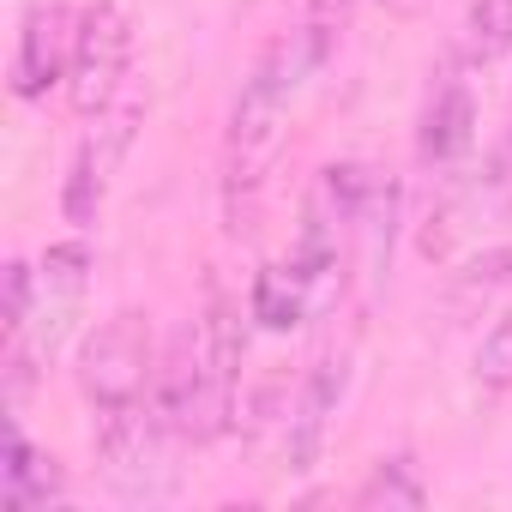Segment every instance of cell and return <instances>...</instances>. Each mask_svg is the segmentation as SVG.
<instances>
[{
    "instance_id": "obj_11",
    "label": "cell",
    "mask_w": 512,
    "mask_h": 512,
    "mask_svg": "<svg viewBox=\"0 0 512 512\" xmlns=\"http://www.w3.org/2000/svg\"><path fill=\"white\" fill-rule=\"evenodd\" d=\"M61 494H67L61 464L49 452H37L13 422L7 428V464H0V500H7V512H49Z\"/></svg>"
},
{
    "instance_id": "obj_18",
    "label": "cell",
    "mask_w": 512,
    "mask_h": 512,
    "mask_svg": "<svg viewBox=\"0 0 512 512\" xmlns=\"http://www.w3.org/2000/svg\"><path fill=\"white\" fill-rule=\"evenodd\" d=\"M500 284H512V247H494V253H482V260L458 278V302H482V296H494Z\"/></svg>"
},
{
    "instance_id": "obj_3",
    "label": "cell",
    "mask_w": 512,
    "mask_h": 512,
    "mask_svg": "<svg viewBox=\"0 0 512 512\" xmlns=\"http://www.w3.org/2000/svg\"><path fill=\"white\" fill-rule=\"evenodd\" d=\"M85 290H91V247L85 241H55L37 266V308H31V326L7 344V392L13 404L25 398L31 386V362H55L79 308H85Z\"/></svg>"
},
{
    "instance_id": "obj_9",
    "label": "cell",
    "mask_w": 512,
    "mask_h": 512,
    "mask_svg": "<svg viewBox=\"0 0 512 512\" xmlns=\"http://www.w3.org/2000/svg\"><path fill=\"white\" fill-rule=\"evenodd\" d=\"M344 386H350V356L332 350L308 368L302 392H296V410H290V440H284V464L290 470H314L320 446H326V428L344 404Z\"/></svg>"
},
{
    "instance_id": "obj_10",
    "label": "cell",
    "mask_w": 512,
    "mask_h": 512,
    "mask_svg": "<svg viewBox=\"0 0 512 512\" xmlns=\"http://www.w3.org/2000/svg\"><path fill=\"white\" fill-rule=\"evenodd\" d=\"M470 145H476V103H470V85H464V79H446V85H434V97H428V109H422L416 157L434 163V169H446V163H458Z\"/></svg>"
},
{
    "instance_id": "obj_12",
    "label": "cell",
    "mask_w": 512,
    "mask_h": 512,
    "mask_svg": "<svg viewBox=\"0 0 512 512\" xmlns=\"http://www.w3.org/2000/svg\"><path fill=\"white\" fill-rule=\"evenodd\" d=\"M308 314H320V296L308 290V278L284 260V266H266L253 278V320L266 332H296Z\"/></svg>"
},
{
    "instance_id": "obj_16",
    "label": "cell",
    "mask_w": 512,
    "mask_h": 512,
    "mask_svg": "<svg viewBox=\"0 0 512 512\" xmlns=\"http://www.w3.org/2000/svg\"><path fill=\"white\" fill-rule=\"evenodd\" d=\"M476 386L482 392H512V308L476 344Z\"/></svg>"
},
{
    "instance_id": "obj_4",
    "label": "cell",
    "mask_w": 512,
    "mask_h": 512,
    "mask_svg": "<svg viewBox=\"0 0 512 512\" xmlns=\"http://www.w3.org/2000/svg\"><path fill=\"white\" fill-rule=\"evenodd\" d=\"M157 338H151V320L139 308H121L109 314L85 344H79V392L97 404V410H121V404H139L157 392Z\"/></svg>"
},
{
    "instance_id": "obj_1",
    "label": "cell",
    "mask_w": 512,
    "mask_h": 512,
    "mask_svg": "<svg viewBox=\"0 0 512 512\" xmlns=\"http://www.w3.org/2000/svg\"><path fill=\"white\" fill-rule=\"evenodd\" d=\"M326 49H332L326 25L284 31L278 43H266V55L253 61V73L241 79L235 109H229V139H223V205H229V229L253 223V205H260V193H266V169H272V157L284 145L290 103L308 85V73L326 61Z\"/></svg>"
},
{
    "instance_id": "obj_14",
    "label": "cell",
    "mask_w": 512,
    "mask_h": 512,
    "mask_svg": "<svg viewBox=\"0 0 512 512\" xmlns=\"http://www.w3.org/2000/svg\"><path fill=\"white\" fill-rule=\"evenodd\" d=\"M356 506L362 512H416V506H428V482L416 476V458H380L374 470H368V482L356 488Z\"/></svg>"
},
{
    "instance_id": "obj_8",
    "label": "cell",
    "mask_w": 512,
    "mask_h": 512,
    "mask_svg": "<svg viewBox=\"0 0 512 512\" xmlns=\"http://www.w3.org/2000/svg\"><path fill=\"white\" fill-rule=\"evenodd\" d=\"M73 37H79V19L67 13V0H31L25 7L19 43H13V73H7L19 103H43L55 85H67Z\"/></svg>"
},
{
    "instance_id": "obj_17",
    "label": "cell",
    "mask_w": 512,
    "mask_h": 512,
    "mask_svg": "<svg viewBox=\"0 0 512 512\" xmlns=\"http://www.w3.org/2000/svg\"><path fill=\"white\" fill-rule=\"evenodd\" d=\"M31 308H37V266L7 260V302H0V332H7V344L31 326Z\"/></svg>"
},
{
    "instance_id": "obj_7",
    "label": "cell",
    "mask_w": 512,
    "mask_h": 512,
    "mask_svg": "<svg viewBox=\"0 0 512 512\" xmlns=\"http://www.w3.org/2000/svg\"><path fill=\"white\" fill-rule=\"evenodd\" d=\"M139 121H145V109H139V103H121V109L97 115V127L79 139L73 169H67V187H61L67 223H79V229L97 223V211H103V199H109V187H115V169L127 163V151H133V139H139Z\"/></svg>"
},
{
    "instance_id": "obj_13",
    "label": "cell",
    "mask_w": 512,
    "mask_h": 512,
    "mask_svg": "<svg viewBox=\"0 0 512 512\" xmlns=\"http://www.w3.org/2000/svg\"><path fill=\"white\" fill-rule=\"evenodd\" d=\"M512 55V0H476L458 25V67H494Z\"/></svg>"
},
{
    "instance_id": "obj_15",
    "label": "cell",
    "mask_w": 512,
    "mask_h": 512,
    "mask_svg": "<svg viewBox=\"0 0 512 512\" xmlns=\"http://www.w3.org/2000/svg\"><path fill=\"white\" fill-rule=\"evenodd\" d=\"M392 223H398V187L374 175L368 205H362V217H356V241H362V260H368L374 278H380L386 260H392Z\"/></svg>"
},
{
    "instance_id": "obj_20",
    "label": "cell",
    "mask_w": 512,
    "mask_h": 512,
    "mask_svg": "<svg viewBox=\"0 0 512 512\" xmlns=\"http://www.w3.org/2000/svg\"><path fill=\"white\" fill-rule=\"evenodd\" d=\"M386 7H392V13H404V19H410V13H416V7H422V0H386Z\"/></svg>"
},
{
    "instance_id": "obj_19",
    "label": "cell",
    "mask_w": 512,
    "mask_h": 512,
    "mask_svg": "<svg viewBox=\"0 0 512 512\" xmlns=\"http://www.w3.org/2000/svg\"><path fill=\"white\" fill-rule=\"evenodd\" d=\"M308 7H314V25H326V31H338V25L350 19V7H356V0H308Z\"/></svg>"
},
{
    "instance_id": "obj_5",
    "label": "cell",
    "mask_w": 512,
    "mask_h": 512,
    "mask_svg": "<svg viewBox=\"0 0 512 512\" xmlns=\"http://www.w3.org/2000/svg\"><path fill=\"white\" fill-rule=\"evenodd\" d=\"M181 434L163 422L157 392L121 410H97V458L103 476L127 494V500H157L169 488V446Z\"/></svg>"
},
{
    "instance_id": "obj_2",
    "label": "cell",
    "mask_w": 512,
    "mask_h": 512,
    "mask_svg": "<svg viewBox=\"0 0 512 512\" xmlns=\"http://www.w3.org/2000/svg\"><path fill=\"white\" fill-rule=\"evenodd\" d=\"M235 362H241V332H235L229 302L211 290L205 308L169 338L163 368H157V410L187 446H205V440H217L229 428Z\"/></svg>"
},
{
    "instance_id": "obj_6",
    "label": "cell",
    "mask_w": 512,
    "mask_h": 512,
    "mask_svg": "<svg viewBox=\"0 0 512 512\" xmlns=\"http://www.w3.org/2000/svg\"><path fill=\"white\" fill-rule=\"evenodd\" d=\"M133 73V25L115 0H91L79 13V37H73V67H67V103L73 115L97 121L115 109L121 85Z\"/></svg>"
}]
</instances>
